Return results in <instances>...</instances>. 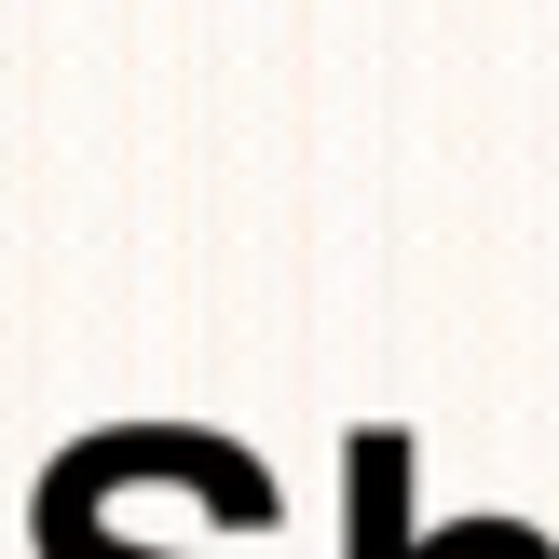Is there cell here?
<instances>
[{"label":"cell","instance_id":"1","mask_svg":"<svg viewBox=\"0 0 559 559\" xmlns=\"http://www.w3.org/2000/svg\"><path fill=\"white\" fill-rule=\"evenodd\" d=\"M342 478H355V559H409V533H396V491H409V437L396 424H369L342 451Z\"/></svg>","mask_w":559,"mask_h":559}]
</instances>
